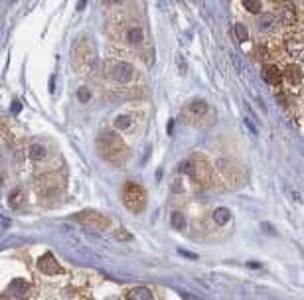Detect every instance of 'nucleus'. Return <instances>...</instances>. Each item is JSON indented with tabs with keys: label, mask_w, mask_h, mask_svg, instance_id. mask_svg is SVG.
<instances>
[{
	"label": "nucleus",
	"mask_w": 304,
	"mask_h": 300,
	"mask_svg": "<svg viewBox=\"0 0 304 300\" xmlns=\"http://www.w3.org/2000/svg\"><path fill=\"white\" fill-rule=\"evenodd\" d=\"M77 219H79L81 223H85L87 227H93V229H103V227H107V225L111 223L107 217H103V215L97 213V211H83L81 215H77Z\"/></svg>",
	"instance_id": "obj_7"
},
{
	"label": "nucleus",
	"mask_w": 304,
	"mask_h": 300,
	"mask_svg": "<svg viewBox=\"0 0 304 300\" xmlns=\"http://www.w3.org/2000/svg\"><path fill=\"white\" fill-rule=\"evenodd\" d=\"M279 18H281V22L293 24L297 20V8L291 2H283L281 8H279Z\"/></svg>",
	"instance_id": "obj_12"
},
{
	"label": "nucleus",
	"mask_w": 304,
	"mask_h": 300,
	"mask_svg": "<svg viewBox=\"0 0 304 300\" xmlns=\"http://www.w3.org/2000/svg\"><path fill=\"white\" fill-rule=\"evenodd\" d=\"M48 156H50V150H48V147H46L44 143H32V145L28 147V158H30L36 166H40L42 162H46Z\"/></svg>",
	"instance_id": "obj_8"
},
{
	"label": "nucleus",
	"mask_w": 304,
	"mask_h": 300,
	"mask_svg": "<svg viewBox=\"0 0 304 300\" xmlns=\"http://www.w3.org/2000/svg\"><path fill=\"white\" fill-rule=\"evenodd\" d=\"M231 34H233V38H235L237 42H241V44L249 40V32H247V28H245L243 24H235L233 30H231Z\"/></svg>",
	"instance_id": "obj_17"
},
{
	"label": "nucleus",
	"mask_w": 304,
	"mask_h": 300,
	"mask_svg": "<svg viewBox=\"0 0 304 300\" xmlns=\"http://www.w3.org/2000/svg\"><path fill=\"white\" fill-rule=\"evenodd\" d=\"M8 203H10L12 209H18V207L24 203V192H22L20 188L12 190V192H10V198H8Z\"/></svg>",
	"instance_id": "obj_16"
},
{
	"label": "nucleus",
	"mask_w": 304,
	"mask_h": 300,
	"mask_svg": "<svg viewBox=\"0 0 304 300\" xmlns=\"http://www.w3.org/2000/svg\"><path fill=\"white\" fill-rule=\"evenodd\" d=\"M30 283L28 281H24V279H14L10 285H8V289H6V293L8 295H4V299H8V297H26V295H30Z\"/></svg>",
	"instance_id": "obj_9"
},
{
	"label": "nucleus",
	"mask_w": 304,
	"mask_h": 300,
	"mask_svg": "<svg viewBox=\"0 0 304 300\" xmlns=\"http://www.w3.org/2000/svg\"><path fill=\"white\" fill-rule=\"evenodd\" d=\"M38 269H40V273H44V275H48V277H55V275H61V273H63L61 265L55 261V257H53L51 253H46V255L40 257Z\"/></svg>",
	"instance_id": "obj_6"
},
{
	"label": "nucleus",
	"mask_w": 304,
	"mask_h": 300,
	"mask_svg": "<svg viewBox=\"0 0 304 300\" xmlns=\"http://www.w3.org/2000/svg\"><path fill=\"white\" fill-rule=\"evenodd\" d=\"M123 203L133 213H141L147 207V190L137 182H127L123 186Z\"/></svg>",
	"instance_id": "obj_4"
},
{
	"label": "nucleus",
	"mask_w": 304,
	"mask_h": 300,
	"mask_svg": "<svg viewBox=\"0 0 304 300\" xmlns=\"http://www.w3.org/2000/svg\"><path fill=\"white\" fill-rule=\"evenodd\" d=\"M170 223H172V227H174V229H184L188 221H186L184 213H180V211H174V213H172V217H170Z\"/></svg>",
	"instance_id": "obj_19"
},
{
	"label": "nucleus",
	"mask_w": 304,
	"mask_h": 300,
	"mask_svg": "<svg viewBox=\"0 0 304 300\" xmlns=\"http://www.w3.org/2000/svg\"><path fill=\"white\" fill-rule=\"evenodd\" d=\"M283 71L277 67V65H265L263 67V79L269 83V85H281V81H283Z\"/></svg>",
	"instance_id": "obj_10"
},
{
	"label": "nucleus",
	"mask_w": 304,
	"mask_h": 300,
	"mask_svg": "<svg viewBox=\"0 0 304 300\" xmlns=\"http://www.w3.org/2000/svg\"><path fill=\"white\" fill-rule=\"evenodd\" d=\"M85 4H87V0H79V2H77V10H83Z\"/></svg>",
	"instance_id": "obj_24"
},
{
	"label": "nucleus",
	"mask_w": 304,
	"mask_h": 300,
	"mask_svg": "<svg viewBox=\"0 0 304 300\" xmlns=\"http://www.w3.org/2000/svg\"><path fill=\"white\" fill-rule=\"evenodd\" d=\"M113 125H115V129H119V131H127V129H131V125H133V119H131L129 115H119V117L113 121Z\"/></svg>",
	"instance_id": "obj_18"
},
{
	"label": "nucleus",
	"mask_w": 304,
	"mask_h": 300,
	"mask_svg": "<svg viewBox=\"0 0 304 300\" xmlns=\"http://www.w3.org/2000/svg\"><path fill=\"white\" fill-rule=\"evenodd\" d=\"M213 221H215V225H225V223H229V221H231V211H229L227 207H217V209L213 211Z\"/></svg>",
	"instance_id": "obj_14"
},
{
	"label": "nucleus",
	"mask_w": 304,
	"mask_h": 300,
	"mask_svg": "<svg viewBox=\"0 0 304 300\" xmlns=\"http://www.w3.org/2000/svg\"><path fill=\"white\" fill-rule=\"evenodd\" d=\"M103 2H105V4H109V6H119L123 0H103Z\"/></svg>",
	"instance_id": "obj_23"
},
{
	"label": "nucleus",
	"mask_w": 304,
	"mask_h": 300,
	"mask_svg": "<svg viewBox=\"0 0 304 300\" xmlns=\"http://www.w3.org/2000/svg\"><path fill=\"white\" fill-rule=\"evenodd\" d=\"M127 299H131V300H139V299L152 300V293H151V289H147V287H139V289H133V291L127 295Z\"/></svg>",
	"instance_id": "obj_15"
},
{
	"label": "nucleus",
	"mask_w": 304,
	"mask_h": 300,
	"mask_svg": "<svg viewBox=\"0 0 304 300\" xmlns=\"http://www.w3.org/2000/svg\"><path fill=\"white\" fill-rule=\"evenodd\" d=\"M99 154L111 164H123L129 158V149L117 133H101L97 139Z\"/></svg>",
	"instance_id": "obj_2"
},
{
	"label": "nucleus",
	"mask_w": 304,
	"mask_h": 300,
	"mask_svg": "<svg viewBox=\"0 0 304 300\" xmlns=\"http://www.w3.org/2000/svg\"><path fill=\"white\" fill-rule=\"evenodd\" d=\"M205 113H207V103H205L203 99H196V101L188 103V105L182 109V119H184L186 123L196 125L198 121H202V119L205 117Z\"/></svg>",
	"instance_id": "obj_5"
},
{
	"label": "nucleus",
	"mask_w": 304,
	"mask_h": 300,
	"mask_svg": "<svg viewBox=\"0 0 304 300\" xmlns=\"http://www.w3.org/2000/svg\"><path fill=\"white\" fill-rule=\"evenodd\" d=\"M10 111H12V113H18V111H20V103H18V101H14V103H12V107H10Z\"/></svg>",
	"instance_id": "obj_22"
},
{
	"label": "nucleus",
	"mask_w": 304,
	"mask_h": 300,
	"mask_svg": "<svg viewBox=\"0 0 304 300\" xmlns=\"http://www.w3.org/2000/svg\"><path fill=\"white\" fill-rule=\"evenodd\" d=\"M285 77H287V81L291 83V85H299L301 81H303V67L299 65V63H291V65H287L285 67Z\"/></svg>",
	"instance_id": "obj_11"
},
{
	"label": "nucleus",
	"mask_w": 304,
	"mask_h": 300,
	"mask_svg": "<svg viewBox=\"0 0 304 300\" xmlns=\"http://www.w3.org/2000/svg\"><path fill=\"white\" fill-rule=\"evenodd\" d=\"M117 38L127 46V48H133V50H141L147 42V34L143 30V24H139L137 20H125L119 24V34Z\"/></svg>",
	"instance_id": "obj_3"
},
{
	"label": "nucleus",
	"mask_w": 304,
	"mask_h": 300,
	"mask_svg": "<svg viewBox=\"0 0 304 300\" xmlns=\"http://www.w3.org/2000/svg\"><path fill=\"white\" fill-rule=\"evenodd\" d=\"M277 24H279V18L275 16V14H261V18H259V30L261 32H273L275 28H277Z\"/></svg>",
	"instance_id": "obj_13"
},
{
	"label": "nucleus",
	"mask_w": 304,
	"mask_h": 300,
	"mask_svg": "<svg viewBox=\"0 0 304 300\" xmlns=\"http://www.w3.org/2000/svg\"><path fill=\"white\" fill-rule=\"evenodd\" d=\"M105 77H107V81H111L117 89H131V87L137 85V81H139V71H137V67H135L131 61L115 59V61H107Z\"/></svg>",
	"instance_id": "obj_1"
},
{
	"label": "nucleus",
	"mask_w": 304,
	"mask_h": 300,
	"mask_svg": "<svg viewBox=\"0 0 304 300\" xmlns=\"http://www.w3.org/2000/svg\"><path fill=\"white\" fill-rule=\"evenodd\" d=\"M77 97L83 101V103H87L89 101V97H91V93H89V89H85V87H81L79 91H77Z\"/></svg>",
	"instance_id": "obj_21"
},
{
	"label": "nucleus",
	"mask_w": 304,
	"mask_h": 300,
	"mask_svg": "<svg viewBox=\"0 0 304 300\" xmlns=\"http://www.w3.org/2000/svg\"><path fill=\"white\" fill-rule=\"evenodd\" d=\"M243 6H245V10L247 12H251V14H259L261 12V0H243Z\"/></svg>",
	"instance_id": "obj_20"
}]
</instances>
